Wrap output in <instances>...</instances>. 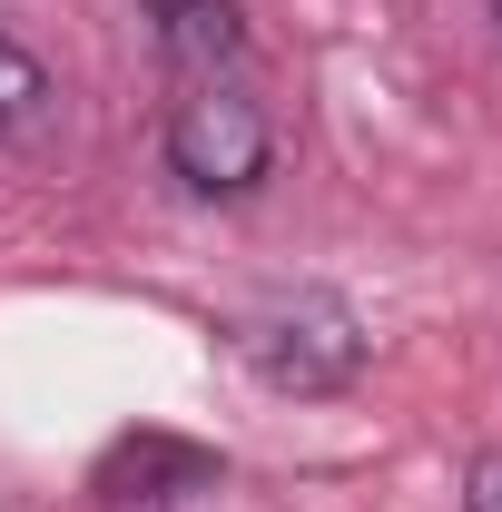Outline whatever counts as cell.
<instances>
[{"mask_svg": "<svg viewBox=\"0 0 502 512\" xmlns=\"http://www.w3.org/2000/svg\"><path fill=\"white\" fill-rule=\"evenodd\" d=\"M40 109H50V69L30 60L10 30H0V138H20V128L40 119Z\"/></svg>", "mask_w": 502, "mask_h": 512, "instance_id": "cell-4", "label": "cell"}, {"mask_svg": "<svg viewBox=\"0 0 502 512\" xmlns=\"http://www.w3.org/2000/svg\"><path fill=\"white\" fill-rule=\"evenodd\" d=\"M493 30H502V0H493Z\"/></svg>", "mask_w": 502, "mask_h": 512, "instance_id": "cell-7", "label": "cell"}, {"mask_svg": "<svg viewBox=\"0 0 502 512\" xmlns=\"http://www.w3.org/2000/svg\"><path fill=\"white\" fill-rule=\"evenodd\" d=\"M148 20H158V50L188 69V79H237L247 50H256L237 0H148Z\"/></svg>", "mask_w": 502, "mask_h": 512, "instance_id": "cell-3", "label": "cell"}, {"mask_svg": "<svg viewBox=\"0 0 502 512\" xmlns=\"http://www.w3.org/2000/svg\"><path fill=\"white\" fill-rule=\"evenodd\" d=\"M109 512H168V503H109Z\"/></svg>", "mask_w": 502, "mask_h": 512, "instance_id": "cell-6", "label": "cell"}, {"mask_svg": "<svg viewBox=\"0 0 502 512\" xmlns=\"http://www.w3.org/2000/svg\"><path fill=\"white\" fill-rule=\"evenodd\" d=\"M463 512H502V444L473 453V473H463Z\"/></svg>", "mask_w": 502, "mask_h": 512, "instance_id": "cell-5", "label": "cell"}, {"mask_svg": "<svg viewBox=\"0 0 502 512\" xmlns=\"http://www.w3.org/2000/svg\"><path fill=\"white\" fill-rule=\"evenodd\" d=\"M237 345H247V365L276 394H345V384L365 375V316L335 296V286H296V296H266L247 325H237Z\"/></svg>", "mask_w": 502, "mask_h": 512, "instance_id": "cell-2", "label": "cell"}, {"mask_svg": "<svg viewBox=\"0 0 502 512\" xmlns=\"http://www.w3.org/2000/svg\"><path fill=\"white\" fill-rule=\"evenodd\" d=\"M158 148H168L178 188H197V197H256L276 178V119L247 79H188L168 99Z\"/></svg>", "mask_w": 502, "mask_h": 512, "instance_id": "cell-1", "label": "cell"}]
</instances>
